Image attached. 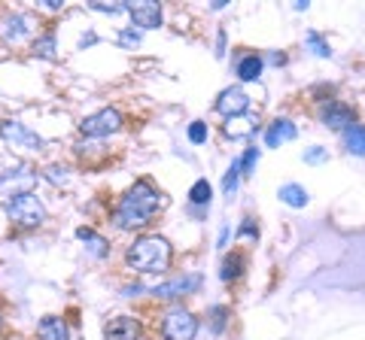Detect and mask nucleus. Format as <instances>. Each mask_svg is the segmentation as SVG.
Returning a JSON list of instances; mask_svg holds the SVG:
<instances>
[{
  "label": "nucleus",
  "mask_w": 365,
  "mask_h": 340,
  "mask_svg": "<svg viewBox=\"0 0 365 340\" xmlns=\"http://www.w3.org/2000/svg\"><path fill=\"white\" fill-rule=\"evenodd\" d=\"M91 43H95V33H88V37L79 40V46H91Z\"/></svg>",
  "instance_id": "nucleus-35"
},
{
  "label": "nucleus",
  "mask_w": 365,
  "mask_h": 340,
  "mask_svg": "<svg viewBox=\"0 0 365 340\" xmlns=\"http://www.w3.org/2000/svg\"><path fill=\"white\" fill-rule=\"evenodd\" d=\"M216 110L222 112V116H244V112L250 110V95L244 92V88H225V92L220 95V100H216Z\"/></svg>",
  "instance_id": "nucleus-8"
},
{
  "label": "nucleus",
  "mask_w": 365,
  "mask_h": 340,
  "mask_svg": "<svg viewBox=\"0 0 365 340\" xmlns=\"http://www.w3.org/2000/svg\"><path fill=\"white\" fill-rule=\"evenodd\" d=\"M241 234H244V237H256V234H259V228L253 225V219H244V225H241Z\"/></svg>",
  "instance_id": "nucleus-33"
},
{
  "label": "nucleus",
  "mask_w": 365,
  "mask_h": 340,
  "mask_svg": "<svg viewBox=\"0 0 365 340\" xmlns=\"http://www.w3.org/2000/svg\"><path fill=\"white\" fill-rule=\"evenodd\" d=\"M198 286H201L198 277H174L168 282H158V286L153 289V294H155V298H162V301H170V298H180V294L195 292Z\"/></svg>",
  "instance_id": "nucleus-9"
},
{
  "label": "nucleus",
  "mask_w": 365,
  "mask_h": 340,
  "mask_svg": "<svg viewBox=\"0 0 365 340\" xmlns=\"http://www.w3.org/2000/svg\"><path fill=\"white\" fill-rule=\"evenodd\" d=\"M262 73V58H256V55H247V58L237 64V76L244 79V83H256Z\"/></svg>",
  "instance_id": "nucleus-17"
},
{
  "label": "nucleus",
  "mask_w": 365,
  "mask_h": 340,
  "mask_svg": "<svg viewBox=\"0 0 365 340\" xmlns=\"http://www.w3.org/2000/svg\"><path fill=\"white\" fill-rule=\"evenodd\" d=\"M119 46H125V49H137V46H140V33H137V31H122L119 33Z\"/></svg>",
  "instance_id": "nucleus-26"
},
{
  "label": "nucleus",
  "mask_w": 365,
  "mask_h": 340,
  "mask_svg": "<svg viewBox=\"0 0 365 340\" xmlns=\"http://www.w3.org/2000/svg\"><path fill=\"white\" fill-rule=\"evenodd\" d=\"M237 176H241V170H237V164H232V167H228V174H225V179H222L225 195H232V191L237 188Z\"/></svg>",
  "instance_id": "nucleus-28"
},
{
  "label": "nucleus",
  "mask_w": 365,
  "mask_h": 340,
  "mask_svg": "<svg viewBox=\"0 0 365 340\" xmlns=\"http://www.w3.org/2000/svg\"><path fill=\"white\" fill-rule=\"evenodd\" d=\"M304 161H311V164H319V161H326V149H319V146H314L311 152H304Z\"/></svg>",
  "instance_id": "nucleus-29"
},
{
  "label": "nucleus",
  "mask_w": 365,
  "mask_h": 340,
  "mask_svg": "<svg viewBox=\"0 0 365 340\" xmlns=\"http://www.w3.org/2000/svg\"><path fill=\"white\" fill-rule=\"evenodd\" d=\"M155 210H158V191L146 183V179H140V183H134V188L122 198L119 210H116V225L122 231L143 228V225L153 219Z\"/></svg>",
  "instance_id": "nucleus-1"
},
{
  "label": "nucleus",
  "mask_w": 365,
  "mask_h": 340,
  "mask_svg": "<svg viewBox=\"0 0 365 340\" xmlns=\"http://www.w3.org/2000/svg\"><path fill=\"white\" fill-rule=\"evenodd\" d=\"M128 265L134 270H143V274H158V270H168L170 265V243L165 237H140V240H134V246L128 249Z\"/></svg>",
  "instance_id": "nucleus-2"
},
{
  "label": "nucleus",
  "mask_w": 365,
  "mask_h": 340,
  "mask_svg": "<svg viewBox=\"0 0 365 340\" xmlns=\"http://www.w3.org/2000/svg\"><path fill=\"white\" fill-rule=\"evenodd\" d=\"M189 198H192V203H210V183L207 179H198V183L192 186Z\"/></svg>",
  "instance_id": "nucleus-23"
},
{
  "label": "nucleus",
  "mask_w": 365,
  "mask_h": 340,
  "mask_svg": "<svg viewBox=\"0 0 365 340\" xmlns=\"http://www.w3.org/2000/svg\"><path fill=\"white\" fill-rule=\"evenodd\" d=\"M256 161H259V149H250L241 161H237V170H241L244 176H250V174H253V167H256Z\"/></svg>",
  "instance_id": "nucleus-25"
},
{
  "label": "nucleus",
  "mask_w": 365,
  "mask_h": 340,
  "mask_svg": "<svg viewBox=\"0 0 365 340\" xmlns=\"http://www.w3.org/2000/svg\"><path fill=\"white\" fill-rule=\"evenodd\" d=\"M222 325H225V307H213V328L222 331Z\"/></svg>",
  "instance_id": "nucleus-32"
},
{
  "label": "nucleus",
  "mask_w": 365,
  "mask_h": 340,
  "mask_svg": "<svg viewBox=\"0 0 365 340\" xmlns=\"http://www.w3.org/2000/svg\"><path fill=\"white\" fill-rule=\"evenodd\" d=\"M104 337L107 340H140V325L131 316H116L104 325Z\"/></svg>",
  "instance_id": "nucleus-10"
},
{
  "label": "nucleus",
  "mask_w": 365,
  "mask_h": 340,
  "mask_svg": "<svg viewBox=\"0 0 365 340\" xmlns=\"http://www.w3.org/2000/svg\"><path fill=\"white\" fill-rule=\"evenodd\" d=\"M280 201H283V203H289V207H304V203H307V191H304L302 186L289 183V186H283V188H280Z\"/></svg>",
  "instance_id": "nucleus-19"
},
{
  "label": "nucleus",
  "mask_w": 365,
  "mask_h": 340,
  "mask_svg": "<svg viewBox=\"0 0 365 340\" xmlns=\"http://www.w3.org/2000/svg\"><path fill=\"white\" fill-rule=\"evenodd\" d=\"M307 46H311L319 58H329L332 55V49H329V43H323V37L319 33H307Z\"/></svg>",
  "instance_id": "nucleus-24"
},
{
  "label": "nucleus",
  "mask_w": 365,
  "mask_h": 340,
  "mask_svg": "<svg viewBox=\"0 0 365 340\" xmlns=\"http://www.w3.org/2000/svg\"><path fill=\"white\" fill-rule=\"evenodd\" d=\"M76 237L79 240H86V243H91V253L95 255H107V240L104 237H98L91 228H76Z\"/></svg>",
  "instance_id": "nucleus-20"
},
{
  "label": "nucleus",
  "mask_w": 365,
  "mask_h": 340,
  "mask_svg": "<svg viewBox=\"0 0 365 340\" xmlns=\"http://www.w3.org/2000/svg\"><path fill=\"white\" fill-rule=\"evenodd\" d=\"M91 9H98V13H122L125 4H91Z\"/></svg>",
  "instance_id": "nucleus-30"
},
{
  "label": "nucleus",
  "mask_w": 365,
  "mask_h": 340,
  "mask_svg": "<svg viewBox=\"0 0 365 340\" xmlns=\"http://www.w3.org/2000/svg\"><path fill=\"white\" fill-rule=\"evenodd\" d=\"M323 122L329 124V128H335V131H341V128H353V110L350 107H344V104H329V107H323Z\"/></svg>",
  "instance_id": "nucleus-11"
},
{
  "label": "nucleus",
  "mask_w": 365,
  "mask_h": 340,
  "mask_svg": "<svg viewBox=\"0 0 365 340\" xmlns=\"http://www.w3.org/2000/svg\"><path fill=\"white\" fill-rule=\"evenodd\" d=\"M34 183H37V176H34L31 170H25V176H16L13 170H9V174H0V195H6L9 188H13V198L25 195V191H31Z\"/></svg>",
  "instance_id": "nucleus-12"
},
{
  "label": "nucleus",
  "mask_w": 365,
  "mask_h": 340,
  "mask_svg": "<svg viewBox=\"0 0 365 340\" xmlns=\"http://www.w3.org/2000/svg\"><path fill=\"white\" fill-rule=\"evenodd\" d=\"M295 137V124L289 122V119H277L268 128V134H265V143L271 146V149H277V146H283V143H289Z\"/></svg>",
  "instance_id": "nucleus-13"
},
{
  "label": "nucleus",
  "mask_w": 365,
  "mask_h": 340,
  "mask_svg": "<svg viewBox=\"0 0 365 340\" xmlns=\"http://www.w3.org/2000/svg\"><path fill=\"white\" fill-rule=\"evenodd\" d=\"M189 140L192 143H204V140H207V124H204V122H192L189 124Z\"/></svg>",
  "instance_id": "nucleus-27"
},
{
  "label": "nucleus",
  "mask_w": 365,
  "mask_h": 340,
  "mask_svg": "<svg viewBox=\"0 0 365 340\" xmlns=\"http://www.w3.org/2000/svg\"><path fill=\"white\" fill-rule=\"evenodd\" d=\"M0 33H4L6 40L19 43V40L28 33V18H25V16H13V18H6V21H4V31H0Z\"/></svg>",
  "instance_id": "nucleus-16"
},
{
  "label": "nucleus",
  "mask_w": 365,
  "mask_h": 340,
  "mask_svg": "<svg viewBox=\"0 0 365 340\" xmlns=\"http://www.w3.org/2000/svg\"><path fill=\"white\" fill-rule=\"evenodd\" d=\"M119 128H122V116H119V110H113V107L83 119V124H79V131H83L86 137H107V134H116Z\"/></svg>",
  "instance_id": "nucleus-6"
},
{
  "label": "nucleus",
  "mask_w": 365,
  "mask_h": 340,
  "mask_svg": "<svg viewBox=\"0 0 365 340\" xmlns=\"http://www.w3.org/2000/svg\"><path fill=\"white\" fill-rule=\"evenodd\" d=\"M253 131H256V116H232L225 122L228 137H250Z\"/></svg>",
  "instance_id": "nucleus-15"
},
{
  "label": "nucleus",
  "mask_w": 365,
  "mask_h": 340,
  "mask_svg": "<svg viewBox=\"0 0 365 340\" xmlns=\"http://www.w3.org/2000/svg\"><path fill=\"white\" fill-rule=\"evenodd\" d=\"M241 267H244L241 255H228L222 262V280H237V277H241Z\"/></svg>",
  "instance_id": "nucleus-22"
},
{
  "label": "nucleus",
  "mask_w": 365,
  "mask_h": 340,
  "mask_svg": "<svg viewBox=\"0 0 365 340\" xmlns=\"http://www.w3.org/2000/svg\"><path fill=\"white\" fill-rule=\"evenodd\" d=\"M0 137H4L6 143H13L16 149H28V152H40L43 149V137H37V134L28 131L25 124L16 122V119L0 122Z\"/></svg>",
  "instance_id": "nucleus-5"
},
{
  "label": "nucleus",
  "mask_w": 365,
  "mask_h": 340,
  "mask_svg": "<svg viewBox=\"0 0 365 340\" xmlns=\"http://www.w3.org/2000/svg\"><path fill=\"white\" fill-rule=\"evenodd\" d=\"M6 216L13 219L19 228H37L46 219V210L34 191H25V195H16L13 201H6Z\"/></svg>",
  "instance_id": "nucleus-3"
},
{
  "label": "nucleus",
  "mask_w": 365,
  "mask_h": 340,
  "mask_svg": "<svg viewBox=\"0 0 365 340\" xmlns=\"http://www.w3.org/2000/svg\"><path fill=\"white\" fill-rule=\"evenodd\" d=\"M46 174H49L52 183H67V170H64V167H49Z\"/></svg>",
  "instance_id": "nucleus-31"
},
{
  "label": "nucleus",
  "mask_w": 365,
  "mask_h": 340,
  "mask_svg": "<svg viewBox=\"0 0 365 340\" xmlns=\"http://www.w3.org/2000/svg\"><path fill=\"white\" fill-rule=\"evenodd\" d=\"M344 143H347V149L353 155H365V128H362V124H353V128H347Z\"/></svg>",
  "instance_id": "nucleus-18"
},
{
  "label": "nucleus",
  "mask_w": 365,
  "mask_h": 340,
  "mask_svg": "<svg viewBox=\"0 0 365 340\" xmlns=\"http://www.w3.org/2000/svg\"><path fill=\"white\" fill-rule=\"evenodd\" d=\"M34 55H40V58H55V33H46V37L34 40Z\"/></svg>",
  "instance_id": "nucleus-21"
},
{
  "label": "nucleus",
  "mask_w": 365,
  "mask_h": 340,
  "mask_svg": "<svg viewBox=\"0 0 365 340\" xmlns=\"http://www.w3.org/2000/svg\"><path fill=\"white\" fill-rule=\"evenodd\" d=\"M46 9H61V0H43Z\"/></svg>",
  "instance_id": "nucleus-34"
},
{
  "label": "nucleus",
  "mask_w": 365,
  "mask_h": 340,
  "mask_svg": "<svg viewBox=\"0 0 365 340\" xmlns=\"http://www.w3.org/2000/svg\"><path fill=\"white\" fill-rule=\"evenodd\" d=\"M198 331V319L189 310H170L162 322V334L168 340H192Z\"/></svg>",
  "instance_id": "nucleus-4"
},
{
  "label": "nucleus",
  "mask_w": 365,
  "mask_h": 340,
  "mask_svg": "<svg viewBox=\"0 0 365 340\" xmlns=\"http://www.w3.org/2000/svg\"><path fill=\"white\" fill-rule=\"evenodd\" d=\"M37 337L40 340H71V334H67V325H64V319H58V316H46V319H40Z\"/></svg>",
  "instance_id": "nucleus-14"
},
{
  "label": "nucleus",
  "mask_w": 365,
  "mask_h": 340,
  "mask_svg": "<svg viewBox=\"0 0 365 340\" xmlns=\"http://www.w3.org/2000/svg\"><path fill=\"white\" fill-rule=\"evenodd\" d=\"M125 9L131 13L134 25L143 28V31H153L162 25V6L155 4V0H140V4H125Z\"/></svg>",
  "instance_id": "nucleus-7"
}]
</instances>
